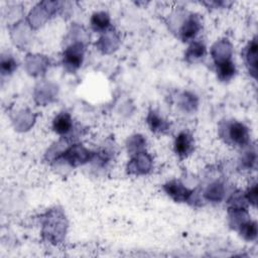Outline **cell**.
I'll list each match as a JSON object with an SVG mask.
<instances>
[{
  "instance_id": "obj_8",
  "label": "cell",
  "mask_w": 258,
  "mask_h": 258,
  "mask_svg": "<svg viewBox=\"0 0 258 258\" xmlns=\"http://www.w3.org/2000/svg\"><path fill=\"white\" fill-rule=\"evenodd\" d=\"M91 24L94 30L104 31L110 26V17L105 12H97L91 18Z\"/></svg>"
},
{
  "instance_id": "obj_3",
  "label": "cell",
  "mask_w": 258,
  "mask_h": 258,
  "mask_svg": "<svg viewBox=\"0 0 258 258\" xmlns=\"http://www.w3.org/2000/svg\"><path fill=\"white\" fill-rule=\"evenodd\" d=\"M229 139L236 145L243 146L249 141V132L246 126L242 123L234 122L228 127Z\"/></svg>"
},
{
  "instance_id": "obj_7",
  "label": "cell",
  "mask_w": 258,
  "mask_h": 258,
  "mask_svg": "<svg viewBox=\"0 0 258 258\" xmlns=\"http://www.w3.org/2000/svg\"><path fill=\"white\" fill-rule=\"evenodd\" d=\"M216 67L218 78L221 81H229L236 73L235 64L229 58L218 59L216 61Z\"/></svg>"
},
{
  "instance_id": "obj_2",
  "label": "cell",
  "mask_w": 258,
  "mask_h": 258,
  "mask_svg": "<svg viewBox=\"0 0 258 258\" xmlns=\"http://www.w3.org/2000/svg\"><path fill=\"white\" fill-rule=\"evenodd\" d=\"M165 192L175 202H185L191 196V191L187 189L179 180L173 179L163 185Z\"/></svg>"
},
{
  "instance_id": "obj_13",
  "label": "cell",
  "mask_w": 258,
  "mask_h": 258,
  "mask_svg": "<svg viewBox=\"0 0 258 258\" xmlns=\"http://www.w3.org/2000/svg\"><path fill=\"white\" fill-rule=\"evenodd\" d=\"M16 69V62L12 57L2 58L1 61V71L2 74H10Z\"/></svg>"
},
{
  "instance_id": "obj_11",
  "label": "cell",
  "mask_w": 258,
  "mask_h": 258,
  "mask_svg": "<svg viewBox=\"0 0 258 258\" xmlns=\"http://www.w3.org/2000/svg\"><path fill=\"white\" fill-rule=\"evenodd\" d=\"M206 197L208 200L213 202H219L224 196V187L220 182H215L211 184L206 190Z\"/></svg>"
},
{
  "instance_id": "obj_12",
  "label": "cell",
  "mask_w": 258,
  "mask_h": 258,
  "mask_svg": "<svg viewBox=\"0 0 258 258\" xmlns=\"http://www.w3.org/2000/svg\"><path fill=\"white\" fill-rule=\"evenodd\" d=\"M240 232L247 240H254L257 236V225L255 222L247 221L240 225Z\"/></svg>"
},
{
  "instance_id": "obj_5",
  "label": "cell",
  "mask_w": 258,
  "mask_h": 258,
  "mask_svg": "<svg viewBox=\"0 0 258 258\" xmlns=\"http://www.w3.org/2000/svg\"><path fill=\"white\" fill-rule=\"evenodd\" d=\"M201 29V22L197 15H190L180 29V37L183 41H188L195 38Z\"/></svg>"
},
{
  "instance_id": "obj_4",
  "label": "cell",
  "mask_w": 258,
  "mask_h": 258,
  "mask_svg": "<svg viewBox=\"0 0 258 258\" xmlns=\"http://www.w3.org/2000/svg\"><path fill=\"white\" fill-rule=\"evenodd\" d=\"M194 149V139L191 135L186 132H180L174 141L175 153L180 157L187 156Z\"/></svg>"
},
{
  "instance_id": "obj_10",
  "label": "cell",
  "mask_w": 258,
  "mask_h": 258,
  "mask_svg": "<svg viewBox=\"0 0 258 258\" xmlns=\"http://www.w3.org/2000/svg\"><path fill=\"white\" fill-rule=\"evenodd\" d=\"M206 54V47L203 43L201 42H194L189 45L185 56L186 59H191V60H197L201 57H203Z\"/></svg>"
},
{
  "instance_id": "obj_6",
  "label": "cell",
  "mask_w": 258,
  "mask_h": 258,
  "mask_svg": "<svg viewBox=\"0 0 258 258\" xmlns=\"http://www.w3.org/2000/svg\"><path fill=\"white\" fill-rule=\"evenodd\" d=\"M52 128L54 132L59 135L68 134L73 128V121L69 113L62 112L55 116L52 122Z\"/></svg>"
},
{
  "instance_id": "obj_9",
  "label": "cell",
  "mask_w": 258,
  "mask_h": 258,
  "mask_svg": "<svg viewBox=\"0 0 258 258\" xmlns=\"http://www.w3.org/2000/svg\"><path fill=\"white\" fill-rule=\"evenodd\" d=\"M147 123L150 129L154 132H162L167 129L168 124L162 118H160L154 111H150L147 116Z\"/></svg>"
},
{
  "instance_id": "obj_1",
  "label": "cell",
  "mask_w": 258,
  "mask_h": 258,
  "mask_svg": "<svg viewBox=\"0 0 258 258\" xmlns=\"http://www.w3.org/2000/svg\"><path fill=\"white\" fill-rule=\"evenodd\" d=\"M85 47L82 43L72 44L63 51V64L67 69L75 71L79 69L83 62Z\"/></svg>"
},
{
  "instance_id": "obj_14",
  "label": "cell",
  "mask_w": 258,
  "mask_h": 258,
  "mask_svg": "<svg viewBox=\"0 0 258 258\" xmlns=\"http://www.w3.org/2000/svg\"><path fill=\"white\" fill-rule=\"evenodd\" d=\"M256 51H257V43H256V40L254 39L249 47H248V53H247V57H248V60H249V63L254 66V68L256 67Z\"/></svg>"
}]
</instances>
